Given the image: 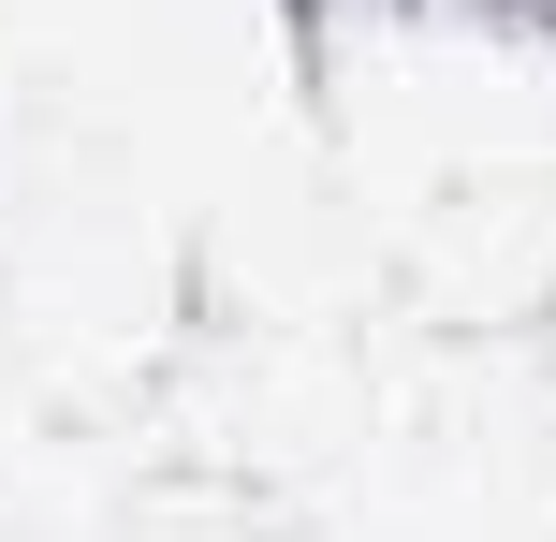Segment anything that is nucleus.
Listing matches in <instances>:
<instances>
[]
</instances>
